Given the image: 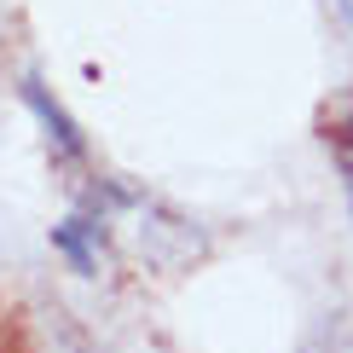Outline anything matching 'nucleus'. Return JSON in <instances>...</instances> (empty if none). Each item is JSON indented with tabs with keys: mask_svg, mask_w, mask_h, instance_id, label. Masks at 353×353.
<instances>
[{
	"mask_svg": "<svg viewBox=\"0 0 353 353\" xmlns=\"http://www.w3.org/2000/svg\"><path fill=\"white\" fill-rule=\"evenodd\" d=\"M23 93H29V105H35V116L47 122V134H52L58 145H64L70 157H81V134H76V122H70V116H64V110H58L52 99H47V87H41V81H29Z\"/></svg>",
	"mask_w": 353,
	"mask_h": 353,
	"instance_id": "obj_1",
	"label": "nucleus"
}]
</instances>
